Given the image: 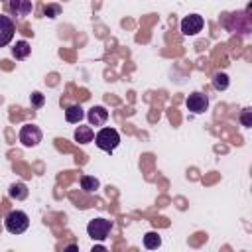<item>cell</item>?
<instances>
[{
    "instance_id": "cell-1",
    "label": "cell",
    "mask_w": 252,
    "mask_h": 252,
    "mask_svg": "<svg viewBox=\"0 0 252 252\" xmlns=\"http://www.w3.org/2000/svg\"><path fill=\"white\" fill-rule=\"evenodd\" d=\"M4 226L12 234H22L30 226V217L24 211H10L4 219Z\"/></svg>"
},
{
    "instance_id": "cell-2",
    "label": "cell",
    "mask_w": 252,
    "mask_h": 252,
    "mask_svg": "<svg viewBox=\"0 0 252 252\" xmlns=\"http://www.w3.org/2000/svg\"><path fill=\"white\" fill-rule=\"evenodd\" d=\"M94 144L104 152H112L120 144V136L114 128H100L94 134Z\"/></svg>"
},
{
    "instance_id": "cell-3",
    "label": "cell",
    "mask_w": 252,
    "mask_h": 252,
    "mask_svg": "<svg viewBox=\"0 0 252 252\" xmlns=\"http://www.w3.org/2000/svg\"><path fill=\"white\" fill-rule=\"evenodd\" d=\"M110 228H112V220H108V219H93L87 224V234L93 240H104L108 236Z\"/></svg>"
},
{
    "instance_id": "cell-4",
    "label": "cell",
    "mask_w": 252,
    "mask_h": 252,
    "mask_svg": "<svg viewBox=\"0 0 252 252\" xmlns=\"http://www.w3.org/2000/svg\"><path fill=\"white\" fill-rule=\"evenodd\" d=\"M20 142L26 148L37 146L41 142V130H39V126H35V124H24L22 130H20Z\"/></svg>"
},
{
    "instance_id": "cell-5",
    "label": "cell",
    "mask_w": 252,
    "mask_h": 252,
    "mask_svg": "<svg viewBox=\"0 0 252 252\" xmlns=\"http://www.w3.org/2000/svg\"><path fill=\"white\" fill-rule=\"evenodd\" d=\"M203 16L199 14H189L181 20V33L183 35H197L203 30Z\"/></svg>"
},
{
    "instance_id": "cell-6",
    "label": "cell",
    "mask_w": 252,
    "mask_h": 252,
    "mask_svg": "<svg viewBox=\"0 0 252 252\" xmlns=\"http://www.w3.org/2000/svg\"><path fill=\"white\" fill-rule=\"evenodd\" d=\"M14 32H16V24L10 16H4L0 14V47H6L12 37H14Z\"/></svg>"
},
{
    "instance_id": "cell-7",
    "label": "cell",
    "mask_w": 252,
    "mask_h": 252,
    "mask_svg": "<svg viewBox=\"0 0 252 252\" xmlns=\"http://www.w3.org/2000/svg\"><path fill=\"white\" fill-rule=\"evenodd\" d=\"M185 104H187V110H191L193 114H201V112L207 110L209 98H207V94H203V93H191V94L187 96Z\"/></svg>"
},
{
    "instance_id": "cell-8",
    "label": "cell",
    "mask_w": 252,
    "mask_h": 252,
    "mask_svg": "<svg viewBox=\"0 0 252 252\" xmlns=\"http://www.w3.org/2000/svg\"><path fill=\"white\" fill-rule=\"evenodd\" d=\"M87 118H89V124H91V126H102V124L108 120V110H106L104 106H93V108L89 110Z\"/></svg>"
},
{
    "instance_id": "cell-9",
    "label": "cell",
    "mask_w": 252,
    "mask_h": 252,
    "mask_svg": "<svg viewBox=\"0 0 252 252\" xmlns=\"http://www.w3.org/2000/svg\"><path fill=\"white\" fill-rule=\"evenodd\" d=\"M8 8H10L18 18H26V16L33 10V6H32L30 0H12V2L8 4Z\"/></svg>"
},
{
    "instance_id": "cell-10",
    "label": "cell",
    "mask_w": 252,
    "mask_h": 252,
    "mask_svg": "<svg viewBox=\"0 0 252 252\" xmlns=\"http://www.w3.org/2000/svg\"><path fill=\"white\" fill-rule=\"evenodd\" d=\"M85 112H83V106L81 104H71L65 108V120L71 122V124H79L83 120Z\"/></svg>"
},
{
    "instance_id": "cell-11",
    "label": "cell",
    "mask_w": 252,
    "mask_h": 252,
    "mask_svg": "<svg viewBox=\"0 0 252 252\" xmlns=\"http://www.w3.org/2000/svg\"><path fill=\"white\" fill-rule=\"evenodd\" d=\"M30 53H32V45L28 41H24V39L16 41V45L12 47V57L14 59H26Z\"/></svg>"
},
{
    "instance_id": "cell-12",
    "label": "cell",
    "mask_w": 252,
    "mask_h": 252,
    "mask_svg": "<svg viewBox=\"0 0 252 252\" xmlns=\"http://www.w3.org/2000/svg\"><path fill=\"white\" fill-rule=\"evenodd\" d=\"M75 140H77L79 144H89V142H93V140H94L93 128H91V126H77V130H75Z\"/></svg>"
},
{
    "instance_id": "cell-13",
    "label": "cell",
    "mask_w": 252,
    "mask_h": 252,
    "mask_svg": "<svg viewBox=\"0 0 252 252\" xmlns=\"http://www.w3.org/2000/svg\"><path fill=\"white\" fill-rule=\"evenodd\" d=\"M8 195L12 197V199H16V201H22V199H26L28 197V187H26V183H12L10 185V189H8Z\"/></svg>"
},
{
    "instance_id": "cell-14",
    "label": "cell",
    "mask_w": 252,
    "mask_h": 252,
    "mask_svg": "<svg viewBox=\"0 0 252 252\" xmlns=\"http://www.w3.org/2000/svg\"><path fill=\"white\" fill-rule=\"evenodd\" d=\"M159 246H161V236H159L156 230H150V232L144 234V248L156 250V248H159Z\"/></svg>"
},
{
    "instance_id": "cell-15",
    "label": "cell",
    "mask_w": 252,
    "mask_h": 252,
    "mask_svg": "<svg viewBox=\"0 0 252 252\" xmlns=\"http://www.w3.org/2000/svg\"><path fill=\"white\" fill-rule=\"evenodd\" d=\"M98 179L96 177H93V175H83L81 177V189L83 191H87V193H93V191H96L98 189Z\"/></svg>"
},
{
    "instance_id": "cell-16",
    "label": "cell",
    "mask_w": 252,
    "mask_h": 252,
    "mask_svg": "<svg viewBox=\"0 0 252 252\" xmlns=\"http://www.w3.org/2000/svg\"><path fill=\"white\" fill-rule=\"evenodd\" d=\"M213 87L217 91H224L228 87V75L226 73H215L213 75Z\"/></svg>"
},
{
    "instance_id": "cell-17",
    "label": "cell",
    "mask_w": 252,
    "mask_h": 252,
    "mask_svg": "<svg viewBox=\"0 0 252 252\" xmlns=\"http://www.w3.org/2000/svg\"><path fill=\"white\" fill-rule=\"evenodd\" d=\"M30 100H32V106H35V108H41L45 104V96L41 93H32Z\"/></svg>"
},
{
    "instance_id": "cell-18",
    "label": "cell",
    "mask_w": 252,
    "mask_h": 252,
    "mask_svg": "<svg viewBox=\"0 0 252 252\" xmlns=\"http://www.w3.org/2000/svg\"><path fill=\"white\" fill-rule=\"evenodd\" d=\"M240 122H242V126H246V128L252 126V110H250V108H244V110H242V114H240Z\"/></svg>"
},
{
    "instance_id": "cell-19",
    "label": "cell",
    "mask_w": 252,
    "mask_h": 252,
    "mask_svg": "<svg viewBox=\"0 0 252 252\" xmlns=\"http://www.w3.org/2000/svg\"><path fill=\"white\" fill-rule=\"evenodd\" d=\"M59 12H61V8H59L57 4H49V6H45V8H43V14H45L47 18H55Z\"/></svg>"
},
{
    "instance_id": "cell-20",
    "label": "cell",
    "mask_w": 252,
    "mask_h": 252,
    "mask_svg": "<svg viewBox=\"0 0 252 252\" xmlns=\"http://www.w3.org/2000/svg\"><path fill=\"white\" fill-rule=\"evenodd\" d=\"M63 252H79V246L77 244H67Z\"/></svg>"
},
{
    "instance_id": "cell-21",
    "label": "cell",
    "mask_w": 252,
    "mask_h": 252,
    "mask_svg": "<svg viewBox=\"0 0 252 252\" xmlns=\"http://www.w3.org/2000/svg\"><path fill=\"white\" fill-rule=\"evenodd\" d=\"M91 252H108V250H106L102 244H98V246H93V250H91Z\"/></svg>"
}]
</instances>
